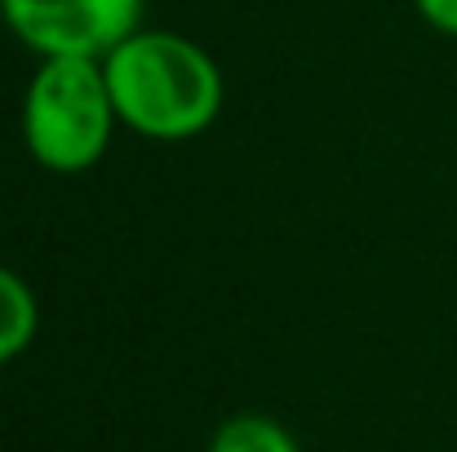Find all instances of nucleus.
Returning <instances> with one entry per match:
<instances>
[{
	"label": "nucleus",
	"mask_w": 457,
	"mask_h": 452,
	"mask_svg": "<svg viewBox=\"0 0 457 452\" xmlns=\"http://www.w3.org/2000/svg\"><path fill=\"white\" fill-rule=\"evenodd\" d=\"M40 310H36V293L27 289V280L9 267H0V364L18 359L31 337H36Z\"/></svg>",
	"instance_id": "nucleus-4"
},
{
	"label": "nucleus",
	"mask_w": 457,
	"mask_h": 452,
	"mask_svg": "<svg viewBox=\"0 0 457 452\" xmlns=\"http://www.w3.org/2000/svg\"><path fill=\"white\" fill-rule=\"evenodd\" d=\"M209 452H298V444H294V435L276 417L240 413V417H227L213 431Z\"/></svg>",
	"instance_id": "nucleus-5"
},
{
	"label": "nucleus",
	"mask_w": 457,
	"mask_h": 452,
	"mask_svg": "<svg viewBox=\"0 0 457 452\" xmlns=\"http://www.w3.org/2000/svg\"><path fill=\"white\" fill-rule=\"evenodd\" d=\"M116 125L120 116L103 58H40L22 94V143L36 164L85 173L107 155Z\"/></svg>",
	"instance_id": "nucleus-2"
},
{
	"label": "nucleus",
	"mask_w": 457,
	"mask_h": 452,
	"mask_svg": "<svg viewBox=\"0 0 457 452\" xmlns=\"http://www.w3.org/2000/svg\"><path fill=\"white\" fill-rule=\"evenodd\" d=\"M120 125L155 143H187L222 111L218 62L178 31L138 27L103 58Z\"/></svg>",
	"instance_id": "nucleus-1"
},
{
	"label": "nucleus",
	"mask_w": 457,
	"mask_h": 452,
	"mask_svg": "<svg viewBox=\"0 0 457 452\" xmlns=\"http://www.w3.org/2000/svg\"><path fill=\"white\" fill-rule=\"evenodd\" d=\"M413 4H418L427 27H436L445 36H457V0H413Z\"/></svg>",
	"instance_id": "nucleus-6"
},
{
	"label": "nucleus",
	"mask_w": 457,
	"mask_h": 452,
	"mask_svg": "<svg viewBox=\"0 0 457 452\" xmlns=\"http://www.w3.org/2000/svg\"><path fill=\"white\" fill-rule=\"evenodd\" d=\"M9 31L40 58H107L143 22V0H0Z\"/></svg>",
	"instance_id": "nucleus-3"
}]
</instances>
